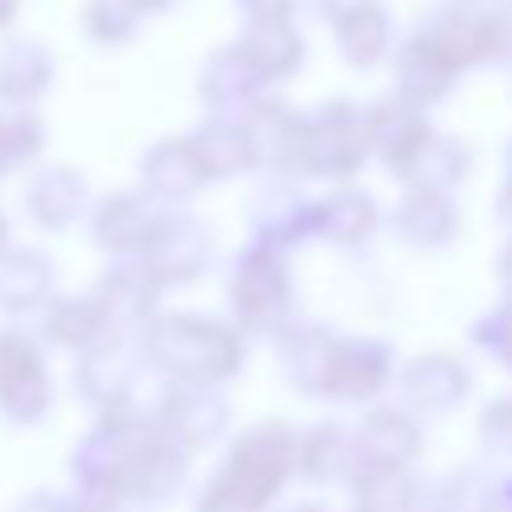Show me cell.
Segmentation results:
<instances>
[{
  "label": "cell",
  "instance_id": "cell-1",
  "mask_svg": "<svg viewBox=\"0 0 512 512\" xmlns=\"http://www.w3.org/2000/svg\"><path fill=\"white\" fill-rule=\"evenodd\" d=\"M296 476V428L260 420L232 436L192 512H264Z\"/></svg>",
  "mask_w": 512,
  "mask_h": 512
},
{
  "label": "cell",
  "instance_id": "cell-2",
  "mask_svg": "<svg viewBox=\"0 0 512 512\" xmlns=\"http://www.w3.org/2000/svg\"><path fill=\"white\" fill-rule=\"evenodd\" d=\"M140 360L168 384L220 388L244 364V336L200 312H156L140 328Z\"/></svg>",
  "mask_w": 512,
  "mask_h": 512
},
{
  "label": "cell",
  "instance_id": "cell-3",
  "mask_svg": "<svg viewBox=\"0 0 512 512\" xmlns=\"http://www.w3.org/2000/svg\"><path fill=\"white\" fill-rule=\"evenodd\" d=\"M424 44H432L456 72L488 68V64H512V8L504 4H480V0H444L424 12L416 32Z\"/></svg>",
  "mask_w": 512,
  "mask_h": 512
},
{
  "label": "cell",
  "instance_id": "cell-4",
  "mask_svg": "<svg viewBox=\"0 0 512 512\" xmlns=\"http://www.w3.org/2000/svg\"><path fill=\"white\" fill-rule=\"evenodd\" d=\"M232 328L240 336L280 340L296 324V280L280 252L248 244L228 272Z\"/></svg>",
  "mask_w": 512,
  "mask_h": 512
},
{
  "label": "cell",
  "instance_id": "cell-5",
  "mask_svg": "<svg viewBox=\"0 0 512 512\" xmlns=\"http://www.w3.org/2000/svg\"><path fill=\"white\" fill-rule=\"evenodd\" d=\"M368 156L372 152H368V132H364V104L336 96L300 120L296 176L344 184L364 168Z\"/></svg>",
  "mask_w": 512,
  "mask_h": 512
},
{
  "label": "cell",
  "instance_id": "cell-6",
  "mask_svg": "<svg viewBox=\"0 0 512 512\" xmlns=\"http://www.w3.org/2000/svg\"><path fill=\"white\" fill-rule=\"evenodd\" d=\"M216 252V232L204 216L196 212H160L140 260L156 276L160 288L172 284H192L208 272Z\"/></svg>",
  "mask_w": 512,
  "mask_h": 512
},
{
  "label": "cell",
  "instance_id": "cell-7",
  "mask_svg": "<svg viewBox=\"0 0 512 512\" xmlns=\"http://www.w3.org/2000/svg\"><path fill=\"white\" fill-rule=\"evenodd\" d=\"M52 408V380L36 336L0 328V416L16 428L40 424Z\"/></svg>",
  "mask_w": 512,
  "mask_h": 512
},
{
  "label": "cell",
  "instance_id": "cell-8",
  "mask_svg": "<svg viewBox=\"0 0 512 512\" xmlns=\"http://www.w3.org/2000/svg\"><path fill=\"white\" fill-rule=\"evenodd\" d=\"M152 424L184 452H204L216 440H224L228 424H232V404L220 388H204V384H168Z\"/></svg>",
  "mask_w": 512,
  "mask_h": 512
},
{
  "label": "cell",
  "instance_id": "cell-9",
  "mask_svg": "<svg viewBox=\"0 0 512 512\" xmlns=\"http://www.w3.org/2000/svg\"><path fill=\"white\" fill-rule=\"evenodd\" d=\"M316 216L320 204L312 196L288 180H272L248 200V236L252 244L288 256L292 248L316 240Z\"/></svg>",
  "mask_w": 512,
  "mask_h": 512
},
{
  "label": "cell",
  "instance_id": "cell-10",
  "mask_svg": "<svg viewBox=\"0 0 512 512\" xmlns=\"http://www.w3.org/2000/svg\"><path fill=\"white\" fill-rule=\"evenodd\" d=\"M352 440V472L356 468H412L424 452L420 420L408 408H368L356 428H348ZM348 472V476H352Z\"/></svg>",
  "mask_w": 512,
  "mask_h": 512
},
{
  "label": "cell",
  "instance_id": "cell-11",
  "mask_svg": "<svg viewBox=\"0 0 512 512\" xmlns=\"http://www.w3.org/2000/svg\"><path fill=\"white\" fill-rule=\"evenodd\" d=\"M340 332L328 324H292L276 340V360H280V380L312 400H328L332 372H336V352H340Z\"/></svg>",
  "mask_w": 512,
  "mask_h": 512
},
{
  "label": "cell",
  "instance_id": "cell-12",
  "mask_svg": "<svg viewBox=\"0 0 512 512\" xmlns=\"http://www.w3.org/2000/svg\"><path fill=\"white\" fill-rule=\"evenodd\" d=\"M396 384L412 416H444L468 400L472 372L452 352H420L396 372Z\"/></svg>",
  "mask_w": 512,
  "mask_h": 512
},
{
  "label": "cell",
  "instance_id": "cell-13",
  "mask_svg": "<svg viewBox=\"0 0 512 512\" xmlns=\"http://www.w3.org/2000/svg\"><path fill=\"white\" fill-rule=\"evenodd\" d=\"M160 292L164 288L156 284V276L144 268L140 256H116L100 272V280L92 288V296L104 308V316H108V324H112L116 336L128 332V328L140 332L160 312Z\"/></svg>",
  "mask_w": 512,
  "mask_h": 512
},
{
  "label": "cell",
  "instance_id": "cell-14",
  "mask_svg": "<svg viewBox=\"0 0 512 512\" xmlns=\"http://www.w3.org/2000/svg\"><path fill=\"white\" fill-rule=\"evenodd\" d=\"M268 80L256 72V64L240 52V44H224L216 48L200 72H196V96L200 104L208 108V116H232L240 120L256 100H260V88Z\"/></svg>",
  "mask_w": 512,
  "mask_h": 512
},
{
  "label": "cell",
  "instance_id": "cell-15",
  "mask_svg": "<svg viewBox=\"0 0 512 512\" xmlns=\"http://www.w3.org/2000/svg\"><path fill=\"white\" fill-rule=\"evenodd\" d=\"M300 112L284 100L260 96L244 116V136L252 148V168H264L272 176H296V152H300Z\"/></svg>",
  "mask_w": 512,
  "mask_h": 512
},
{
  "label": "cell",
  "instance_id": "cell-16",
  "mask_svg": "<svg viewBox=\"0 0 512 512\" xmlns=\"http://www.w3.org/2000/svg\"><path fill=\"white\" fill-rule=\"evenodd\" d=\"M160 204H152L144 192H112L104 196L92 216H88V232H92V244L112 252L116 256H140L156 220H160Z\"/></svg>",
  "mask_w": 512,
  "mask_h": 512
},
{
  "label": "cell",
  "instance_id": "cell-17",
  "mask_svg": "<svg viewBox=\"0 0 512 512\" xmlns=\"http://www.w3.org/2000/svg\"><path fill=\"white\" fill-rule=\"evenodd\" d=\"M392 368H396L392 344H384L376 336H344L340 352H336V372H332L328 400H336V404H368L388 388Z\"/></svg>",
  "mask_w": 512,
  "mask_h": 512
},
{
  "label": "cell",
  "instance_id": "cell-18",
  "mask_svg": "<svg viewBox=\"0 0 512 512\" xmlns=\"http://www.w3.org/2000/svg\"><path fill=\"white\" fill-rule=\"evenodd\" d=\"M392 80H396V100L428 112L436 104H444L456 92L460 72L420 36H408L396 52H392Z\"/></svg>",
  "mask_w": 512,
  "mask_h": 512
},
{
  "label": "cell",
  "instance_id": "cell-19",
  "mask_svg": "<svg viewBox=\"0 0 512 512\" xmlns=\"http://www.w3.org/2000/svg\"><path fill=\"white\" fill-rule=\"evenodd\" d=\"M364 132H368V152L396 176L412 160V152L424 144L432 124L420 108H412L396 96H384V100L364 104Z\"/></svg>",
  "mask_w": 512,
  "mask_h": 512
},
{
  "label": "cell",
  "instance_id": "cell-20",
  "mask_svg": "<svg viewBox=\"0 0 512 512\" xmlns=\"http://www.w3.org/2000/svg\"><path fill=\"white\" fill-rule=\"evenodd\" d=\"M72 384H76V396L84 404H92L100 416L136 408L132 404L136 372H132V360L124 352L120 336L108 340V344H100V348H92V352H80V364H76Z\"/></svg>",
  "mask_w": 512,
  "mask_h": 512
},
{
  "label": "cell",
  "instance_id": "cell-21",
  "mask_svg": "<svg viewBox=\"0 0 512 512\" xmlns=\"http://www.w3.org/2000/svg\"><path fill=\"white\" fill-rule=\"evenodd\" d=\"M204 172L188 148L184 136H168L156 140L144 156H140V188L152 204H184L204 188Z\"/></svg>",
  "mask_w": 512,
  "mask_h": 512
},
{
  "label": "cell",
  "instance_id": "cell-22",
  "mask_svg": "<svg viewBox=\"0 0 512 512\" xmlns=\"http://www.w3.org/2000/svg\"><path fill=\"white\" fill-rule=\"evenodd\" d=\"M392 228L408 248H444L460 232V208L452 192L408 188L392 212Z\"/></svg>",
  "mask_w": 512,
  "mask_h": 512
},
{
  "label": "cell",
  "instance_id": "cell-23",
  "mask_svg": "<svg viewBox=\"0 0 512 512\" xmlns=\"http://www.w3.org/2000/svg\"><path fill=\"white\" fill-rule=\"evenodd\" d=\"M84 204H88V184L76 168L68 164H48L40 168L28 188H24V208L28 216L48 228V232H60V228H72L80 216H84Z\"/></svg>",
  "mask_w": 512,
  "mask_h": 512
},
{
  "label": "cell",
  "instance_id": "cell-24",
  "mask_svg": "<svg viewBox=\"0 0 512 512\" xmlns=\"http://www.w3.org/2000/svg\"><path fill=\"white\" fill-rule=\"evenodd\" d=\"M188 148L204 172V180H236L252 172V148L244 136V124L232 116H204L188 136Z\"/></svg>",
  "mask_w": 512,
  "mask_h": 512
},
{
  "label": "cell",
  "instance_id": "cell-25",
  "mask_svg": "<svg viewBox=\"0 0 512 512\" xmlns=\"http://www.w3.org/2000/svg\"><path fill=\"white\" fill-rule=\"evenodd\" d=\"M472 172V152L460 136L448 132H428L424 144L412 152V160L396 172L404 188H424V192H456Z\"/></svg>",
  "mask_w": 512,
  "mask_h": 512
},
{
  "label": "cell",
  "instance_id": "cell-26",
  "mask_svg": "<svg viewBox=\"0 0 512 512\" xmlns=\"http://www.w3.org/2000/svg\"><path fill=\"white\" fill-rule=\"evenodd\" d=\"M316 204H320L316 240H328L336 248H360L380 228V204L372 200V192H364L356 184H340Z\"/></svg>",
  "mask_w": 512,
  "mask_h": 512
},
{
  "label": "cell",
  "instance_id": "cell-27",
  "mask_svg": "<svg viewBox=\"0 0 512 512\" xmlns=\"http://www.w3.org/2000/svg\"><path fill=\"white\" fill-rule=\"evenodd\" d=\"M340 60L352 68H376L392 56V12L384 0H364L332 24Z\"/></svg>",
  "mask_w": 512,
  "mask_h": 512
},
{
  "label": "cell",
  "instance_id": "cell-28",
  "mask_svg": "<svg viewBox=\"0 0 512 512\" xmlns=\"http://www.w3.org/2000/svg\"><path fill=\"white\" fill-rule=\"evenodd\" d=\"M440 512H512V468L464 464L440 480Z\"/></svg>",
  "mask_w": 512,
  "mask_h": 512
},
{
  "label": "cell",
  "instance_id": "cell-29",
  "mask_svg": "<svg viewBox=\"0 0 512 512\" xmlns=\"http://www.w3.org/2000/svg\"><path fill=\"white\" fill-rule=\"evenodd\" d=\"M44 332L52 344L76 348V352H92V348L116 340V332L92 292L88 296H52L44 304Z\"/></svg>",
  "mask_w": 512,
  "mask_h": 512
},
{
  "label": "cell",
  "instance_id": "cell-30",
  "mask_svg": "<svg viewBox=\"0 0 512 512\" xmlns=\"http://www.w3.org/2000/svg\"><path fill=\"white\" fill-rule=\"evenodd\" d=\"M352 472V440L336 420L296 432V476L308 484H344Z\"/></svg>",
  "mask_w": 512,
  "mask_h": 512
},
{
  "label": "cell",
  "instance_id": "cell-31",
  "mask_svg": "<svg viewBox=\"0 0 512 512\" xmlns=\"http://www.w3.org/2000/svg\"><path fill=\"white\" fill-rule=\"evenodd\" d=\"M240 52L256 64V72L272 80H288L304 64V36L296 32L292 20H272V24H244L240 32Z\"/></svg>",
  "mask_w": 512,
  "mask_h": 512
},
{
  "label": "cell",
  "instance_id": "cell-32",
  "mask_svg": "<svg viewBox=\"0 0 512 512\" xmlns=\"http://www.w3.org/2000/svg\"><path fill=\"white\" fill-rule=\"evenodd\" d=\"M52 84V56L36 40H8L0 48V100L24 108Z\"/></svg>",
  "mask_w": 512,
  "mask_h": 512
},
{
  "label": "cell",
  "instance_id": "cell-33",
  "mask_svg": "<svg viewBox=\"0 0 512 512\" xmlns=\"http://www.w3.org/2000/svg\"><path fill=\"white\" fill-rule=\"evenodd\" d=\"M52 260L36 248L0 252V312H28L48 304Z\"/></svg>",
  "mask_w": 512,
  "mask_h": 512
},
{
  "label": "cell",
  "instance_id": "cell-34",
  "mask_svg": "<svg viewBox=\"0 0 512 512\" xmlns=\"http://www.w3.org/2000/svg\"><path fill=\"white\" fill-rule=\"evenodd\" d=\"M40 148H44V124H40L36 112H24V108L20 112H0V180L12 168L36 160Z\"/></svg>",
  "mask_w": 512,
  "mask_h": 512
},
{
  "label": "cell",
  "instance_id": "cell-35",
  "mask_svg": "<svg viewBox=\"0 0 512 512\" xmlns=\"http://www.w3.org/2000/svg\"><path fill=\"white\" fill-rule=\"evenodd\" d=\"M88 40L104 44V48H116V44H128L140 28V20L120 4V0H88L84 4V16H80Z\"/></svg>",
  "mask_w": 512,
  "mask_h": 512
},
{
  "label": "cell",
  "instance_id": "cell-36",
  "mask_svg": "<svg viewBox=\"0 0 512 512\" xmlns=\"http://www.w3.org/2000/svg\"><path fill=\"white\" fill-rule=\"evenodd\" d=\"M468 340L512 372V300H500L496 308L476 316L468 328Z\"/></svg>",
  "mask_w": 512,
  "mask_h": 512
},
{
  "label": "cell",
  "instance_id": "cell-37",
  "mask_svg": "<svg viewBox=\"0 0 512 512\" xmlns=\"http://www.w3.org/2000/svg\"><path fill=\"white\" fill-rule=\"evenodd\" d=\"M476 436L488 456L512 460V396H496L492 404H484V412L476 416Z\"/></svg>",
  "mask_w": 512,
  "mask_h": 512
},
{
  "label": "cell",
  "instance_id": "cell-38",
  "mask_svg": "<svg viewBox=\"0 0 512 512\" xmlns=\"http://www.w3.org/2000/svg\"><path fill=\"white\" fill-rule=\"evenodd\" d=\"M244 24H272V20H292L296 0H232Z\"/></svg>",
  "mask_w": 512,
  "mask_h": 512
},
{
  "label": "cell",
  "instance_id": "cell-39",
  "mask_svg": "<svg viewBox=\"0 0 512 512\" xmlns=\"http://www.w3.org/2000/svg\"><path fill=\"white\" fill-rule=\"evenodd\" d=\"M16 512H76V508H72L68 492H32L20 500Z\"/></svg>",
  "mask_w": 512,
  "mask_h": 512
},
{
  "label": "cell",
  "instance_id": "cell-40",
  "mask_svg": "<svg viewBox=\"0 0 512 512\" xmlns=\"http://www.w3.org/2000/svg\"><path fill=\"white\" fill-rule=\"evenodd\" d=\"M496 216L504 224H512V140H508V152H504V188L496 196Z\"/></svg>",
  "mask_w": 512,
  "mask_h": 512
},
{
  "label": "cell",
  "instance_id": "cell-41",
  "mask_svg": "<svg viewBox=\"0 0 512 512\" xmlns=\"http://www.w3.org/2000/svg\"><path fill=\"white\" fill-rule=\"evenodd\" d=\"M308 4H312L316 16H324L328 24H336L340 16H348V12H352L356 4H364V0H308Z\"/></svg>",
  "mask_w": 512,
  "mask_h": 512
},
{
  "label": "cell",
  "instance_id": "cell-42",
  "mask_svg": "<svg viewBox=\"0 0 512 512\" xmlns=\"http://www.w3.org/2000/svg\"><path fill=\"white\" fill-rule=\"evenodd\" d=\"M496 280H500V292H504V300H512V240L500 248V256H496Z\"/></svg>",
  "mask_w": 512,
  "mask_h": 512
},
{
  "label": "cell",
  "instance_id": "cell-43",
  "mask_svg": "<svg viewBox=\"0 0 512 512\" xmlns=\"http://www.w3.org/2000/svg\"><path fill=\"white\" fill-rule=\"evenodd\" d=\"M136 20H144V16H160V12H168L176 0H120Z\"/></svg>",
  "mask_w": 512,
  "mask_h": 512
},
{
  "label": "cell",
  "instance_id": "cell-44",
  "mask_svg": "<svg viewBox=\"0 0 512 512\" xmlns=\"http://www.w3.org/2000/svg\"><path fill=\"white\" fill-rule=\"evenodd\" d=\"M16 4H20V0H0V28H4V24L16 16Z\"/></svg>",
  "mask_w": 512,
  "mask_h": 512
},
{
  "label": "cell",
  "instance_id": "cell-45",
  "mask_svg": "<svg viewBox=\"0 0 512 512\" xmlns=\"http://www.w3.org/2000/svg\"><path fill=\"white\" fill-rule=\"evenodd\" d=\"M4 240H8V216L0 212V248H4Z\"/></svg>",
  "mask_w": 512,
  "mask_h": 512
},
{
  "label": "cell",
  "instance_id": "cell-46",
  "mask_svg": "<svg viewBox=\"0 0 512 512\" xmlns=\"http://www.w3.org/2000/svg\"><path fill=\"white\" fill-rule=\"evenodd\" d=\"M292 512H324V508H316V504H304V508H292Z\"/></svg>",
  "mask_w": 512,
  "mask_h": 512
}]
</instances>
